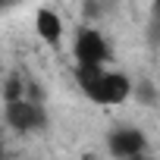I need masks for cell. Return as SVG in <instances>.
I'll return each instance as SVG.
<instances>
[{
  "instance_id": "1",
  "label": "cell",
  "mask_w": 160,
  "mask_h": 160,
  "mask_svg": "<svg viewBox=\"0 0 160 160\" xmlns=\"http://www.w3.org/2000/svg\"><path fill=\"white\" fill-rule=\"evenodd\" d=\"M75 75H78V85H82L85 98L94 104L116 107L132 94V82L122 72H107L104 66H78Z\"/></svg>"
},
{
  "instance_id": "2",
  "label": "cell",
  "mask_w": 160,
  "mask_h": 160,
  "mask_svg": "<svg viewBox=\"0 0 160 160\" xmlns=\"http://www.w3.org/2000/svg\"><path fill=\"white\" fill-rule=\"evenodd\" d=\"M72 53H75L78 66H104L107 57H110V47H107V41L98 28H82L75 35Z\"/></svg>"
},
{
  "instance_id": "3",
  "label": "cell",
  "mask_w": 160,
  "mask_h": 160,
  "mask_svg": "<svg viewBox=\"0 0 160 160\" xmlns=\"http://www.w3.org/2000/svg\"><path fill=\"white\" fill-rule=\"evenodd\" d=\"M7 122L16 132H35V129L47 126V116H44V110L38 104L19 98V101H7Z\"/></svg>"
},
{
  "instance_id": "4",
  "label": "cell",
  "mask_w": 160,
  "mask_h": 160,
  "mask_svg": "<svg viewBox=\"0 0 160 160\" xmlns=\"http://www.w3.org/2000/svg\"><path fill=\"white\" fill-rule=\"evenodd\" d=\"M144 148H148L144 132L135 126H116L107 135V151L113 157H138V154H144Z\"/></svg>"
},
{
  "instance_id": "5",
  "label": "cell",
  "mask_w": 160,
  "mask_h": 160,
  "mask_svg": "<svg viewBox=\"0 0 160 160\" xmlns=\"http://www.w3.org/2000/svg\"><path fill=\"white\" fill-rule=\"evenodd\" d=\"M35 32L50 44V47H60V41H63V19L53 13V10H38V16H35Z\"/></svg>"
},
{
  "instance_id": "6",
  "label": "cell",
  "mask_w": 160,
  "mask_h": 160,
  "mask_svg": "<svg viewBox=\"0 0 160 160\" xmlns=\"http://www.w3.org/2000/svg\"><path fill=\"white\" fill-rule=\"evenodd\" d=\"M132 94H135V101L144 104V107H154V104H157V88H154V82H135V85H132Z\"/></svg>"
},
{
  "instance_id": "7",
  "label": "cell",
  "mask_w": 160,
  "mask_h": 160,
  "mask_svg": "<svg viewBox=\"0 0 160 160\" xmlns=\"http://www.w3.org/2000/svg\"><path fill=\"white\" fill-rule=\"evenodd\" d=\"M19 98H25V82L19 75H10L3 82V101H19Z\"/></svg>"
},
{
  "instance_id": "8",
  "label": "cell",
  "mask_w": 160,
  "mask_h": 160,
  "mask_svg": "<svg viewBox=\"0 0 160 160\" xmlns=\"http://www.w3.org/2000/svg\"><path fill=\"white\" fill-rule=\"evenodd\" d=\"M85 16L88 19H98L101 16V0H85Z\"/></svg>"
},
{
  "instance_id": "9",
  "label": "cell",
  "mask_w": 160,
  "mask_h": 160,
  "mask_svg": "<svg viewBox=\"0 0 160 160\" xmlns=\"http://www.w3.org/2000/svg\"><path fill=\"white\" fill-rule=\"evenodd\" d=\"M154 16H160V0H157V3H154Z\"/></svg>"
},
{
  "instance_id": "10",
  "label": "cell",
  "mask_w": 160,
  "mask_h": 160,
  "mask_svg": "<svg viewBox=\"0 0 160 160\" xmlns=\"http://www.w3.org/2000/svg\"><path fill=\"white\" fill-rule=\"evenodd\" d=\"M13 3V0H0V10H3V7H10Z\"/></svg>"
},
{
  "instance_id": "11",
  "label": "cell",
  "mask_w": 160,
  "mask_h": 160,
  "mask_svg": "<svg viewBox=\"0 0 160 160\" xmlns=\"http://www.w3.org/2000/svg\"><path fill=\"white\" fill-rule=\"evenodd\" d=\"M110 3H113V0H110Z\"/></svg>"
}]
</instances>
